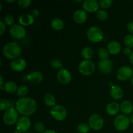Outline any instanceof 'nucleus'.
I'll list each match as a JSON object with an SVG mask.
<instances>
[{
	"label": "nucleus",
	"instance_id": "obj_17",
	"mask_svg": "<svg viewBox=\"0 0 133 133\" xmlns=\"http://www.w3.org/2000/svg\"><path fill=\"white\" fill-rule=\"evenodd\" d=\"M122 46L117 41H111L107 45V50L110 54L116 55L120 52Z\"/></svg>",
	"mask_w": 133,
	"mask_h": 133
},
{
	"label": "nucleus",
	"instance_id": "obj_30",
	"mask_svg": "<svg viewBox=\"0 0 133 133\" xmlns=\"http://www.w3.org/2000/svg\"><path fill=\"white\" fill-rule=\"evenodd\" d=\"M97 18L101 21H105L108 18V13L107 12L103 10H99L96 13Z\"/></svg>",
	"mask_w": 133,
	"mask_h": 133
},
{
	"label": "nucleus",
	"instance_id": "obj_12",
	"mask_svg": "<svg viewBox=\"0 0 133 133\" xmlns=\"http://www.w3.org/2000/svg\"><path fill=\"white\" fill-rule=\"evenodd\" d=\"M99 2L96 0H85L83 2V9L89 12H94L99 10Z\"/></svg>",
	"mask_w": 133,
	"mask_h": 133
},
{
	"label": "nucleus",
	"instance_id": "obj_47",
	"mask_svg": "<svg viewBox=\"0 0 133 133\" xmlns=\"http://www.w3.org/2000/svg\"><path fill=\"white\" fill-rule=\"evenodd\" d=\"M6 1H7V2H10V3H12V2H14V0H12V1H9V0H6Z\"/></svg>",
	"mask_w": 133,
	"mask_h": 133
},
{
	"label": "nucleus",
	"instance_id": "obj_38",
	"mask_svg": "<svg viewBox=\"0 0 133 133\" xmlns=\"http://www.w3.org/2000/svg\"><path fill=\"white\" fill-rule=\"evenodd\" d=\"M5 31V24L3 21H0V35H2Z\"/></svg>",
	"mask_w": 133,
	"mask_h": 133
},
{
	"label": "nucleus",
	"instance_id": "obj_4",
	"mask_svg": "<svg viewBox=\"0 0 133 133\" xmlns=\"http://www.w3.org/2000/svg\"><path fill=\"white\" fill-rule=\"evenodd\" d=\"M18 113L14 107L5 110L3 115V122L7 125H12L18 120Z\"/></svg>",
	"mask_w": 133,
	"mask_h": 133
},
{
	"label": "nucleus",
	"instance_id": "obj_36",
	"mask_svg": "<svg viewBox=\"0 0 133 133\" xmlns=\"http://www.w3.org/2000/svg\"><path fill=\"white\" fill-rule=\"evenodd\" d=\"M112 0H100L99 1L100 6L102 8H104V9L110 7L112 4Z\"/></svg>",
	"mask_w": 133,
	"mask_h": 133
},
{
	"label": "nucleus",
	"instance_id": "obj_32",
	"mask_svg": "<svg viewBox=\"0 0 133 133\" xmlns=\"http://www.w3.org/2000/svg\"><path fill=\"white\" fill-rule=\"evenodd\" d=\"M77 129L80 133H87L89 132L90 127L87 123H81L78 125Z\"/></svg>",
	"mask_w": 133,
	"mask_h": 133
},
{
	"label": "nucleus",
	"instance_id": "obj_31",
	"mask_svg": "<svg viewBox=\"0 0 133 133\" xmlns=\"http://www.w3.org/2000/svg\"><path fill=\"white\" fill-rule=\"evenodd\" d=\"M124 44L128 48H133V35H127L124 38Z\"/></svg>",
	"mask_w": 133,
	"mask_h": 133
},
{
	"label": "nucleus",
	"instance_id": "obj_26",
	"mask_svg": "<svg viewBox=\"0 0 133 133\" xmlns=\"http://www.w3.org/2000/svg\"><path fill=\"white\" fill-rule=\"evenodd\" d=\"M44 102L48 107H55L56 103V100L53 95L51 94H47L44 97Z\"/></svg>",
	"mask_w": 133,
	"mask_h": 133
},
{
	"label": "nucleus",
	"instance_id": "obj_1",
	"mask_svg": "<svg viewBox=\"0 0 133 133\" xmlns=\"http://www.w3.org/2000/svg\"><path fill=\"white\" fill-rule=\"evenodd\" d=\"M37 104L35 99L30 97H21L16 102V109L23 116H31L36 111Z\"/></svg>",
	"mask_w": 133,
	"mask_h": 133
},
{
	"label": "nucleus",
	"instance_id": "obj_3",
	"mask_svg": "<svg viewBox=\"0 0 133 133\" xmlns=\"http://www.w3.org/2000/svg\"><path fill=\"white\" fill-rule=\"evenodd\" d=\"M87 37L92 42H99L103 38V33L100 28L96 26H92L87 31Z\"/></svg>",
	"mask_w": 133,
	"mask_h": 133
},
{
	"label": "nucleus",
	"instance_id": "obj_23",
	"mask_svg": "<svg viewBox=\"0 0 133 133\" xmlns=\"http://www.w3.org/2000/svg\"><path fill=\"white\" fill-rule=\"evenodd\" d=\"M4 90L9 94H13L17 91L18 87L16 84L13 81H8L4 84Z\"/></svg>",
	"mask_w": 133,
	"mask_h": 133
},
{
	"label": "nucleus",
	"instance_id": "obj_41",
	"mask_svg": "<svg viewBox=\"0 0 133 133\" xmlns=\"http://www.w3.org/2000/svg\"><path fill=\"white\" fill-rule=\"evenodd\" d=\"M31 15L32 16V17H37L39 15V11L37 9H34L32 10V12H31Z\"/></svg>",
	"mask_w": 133,
	"mask_h": 133
},
{
	"label": "nucleus",
	"instance_id": "obj_28",
	"mask_svg": "<svg viewBox=\"0 0 133 133\" xmlns=\"http://www.w3.org/2000/svg\"><path fill=\"white\" fill-rule=\"evenodd\" d=\"M29 90L27 86L22 85L19 87L17 90V95L21 97H25V96L28 94Z\"/></svg>",
	"mask_w": 133,
	"mask_h": 133
},
{
	"label": "nucleus",
	"instance_id": "obj_48",
	"mask_svg": "<svg viewBox=\"0 0 133 133\" xmlns=\"http://www.w3.org/2000/svg\"><path fill=\"white\" fill-rule=\"evenodd\" d=\"M131 83H132V84L133 86V76H132V77L131 78Z\"/></svg>",
	"mask_w": 133,
	"mask_h": 133
},
{
	"label": "nucleus",
	"instance_id": "obj_45",
	"mask_svg": "<svg viewBox=\"0 0 133 133\" xmlns=\"http://www.w3.org/2000/svg\"><path fill=\"white\" fill-rule=\"evenodd\" d=\"M130 120H131V122L133 123V114L131 116V118H130Z\"/></svg>",
	"mask_w": 133,
	"mask_h": 133
},
{
	"label": "nucleus",
	"instance_id": "obj_9",
	"mask_svg": "<svg viewBox=\"0 0 133 133\" xmlns=\"http://www.w3.org/2000/svg\"><path fill=\"white\" fill-rule=\"evenodd\" d=\"M10 33L13 38L16 39H22L25 37L26 31L22 25L14 24L10 29Z\"/></svg>",
	"mask_w": 133,
	"mask_h": 133
},
{
	"label": "nucleus",
	"instance_id": "obj_39",
	"mask_svg": "<svg viewBox=\"0 0 133 133\" xmlns=\"http://www.w3.org/2000/svg\"><path fill=\"white\" fill-rule=\"evenodd\" d=\"M123 52L125 55H129V56H130V55L131 54V53H132L131 48H128V47H126V48H125L124 49H123Z\"/></svg>",
	"mask_w": 133,
	"mask_h": 133
},
{
	"label": "nucleus",
	"instance_id": "obj_6",
	"mask_svg": "<svg viewBox=\"0 0 133 133\" xmlns=\"http://www.w3.org/2000/svg\"><path fill=\"white\" fill-rule=\"evenodd\" d=\"M95 70L94 63L91 60H85L79 64V71L82 75L88 76L92 75Z\"/></svg>",
	"mask_w": 133,
	"mask_h": 133
},
{
	"label": "nucleus",
	"instance_id": "obj_8",
	"mask_svg": "<svg viewBox=\"0 0 133 133\" xmlns=\"http://www.w3.org/2000/svg\"><path fill=\"white\" fill-rule=\"evenodd\" d=\"M89 126L95 131L100 130L104 125V120L102 117L97 114H92L89 118Z\"/></svg>",
	"mask_w": 133,
	"mask_h": 133
},
{
	"label": "nucleus",
	"instance_id": "obj_18",
	"mask_svg": "<svg viewBox=\"0 0 133 133\" xmlns=\"http://www.w3.org/2000/svg\"><path fill=\"white\" fill-rule=\"evenodd\" d=\"M74 19L78 23H83L87 19V14L83 10H78L74 12Z\"/></svg>",
	"mask_w": 133,
	"mask_h": 133
},
{
	"label": "nucleus",
	"instance_id": "obj_46",
	"mask_svg": "<svg viewBox=\"0 0 133 133\" xmlns=\"http://www.w3.org/2000/svg\"><path fill=\"white\" fill-rule=\"evenodd\" d=\"M14 133H21V132H20V131H18V130L16 129V131L15 132H14Z\"/></svg>",
	"mask_w": 133,
	"mask_h": 133
},
{
	"label": "nucleus",
	"instance_id": "obj_20",
	"mask_svg": "<svg viewBox=\"0 0 133 133\" xmlns=\"http://www.w3.org/2000/svg\"><path fill=\"white\" fill-rule=\"evenodd\" d=\"M119 108H120V106L118 103L111 102L108 104L107 106V112L109 115L114 116L118 114L119 110Z\"/></svg>",
	"mask_w": 133,
	"mask_h": 133
},
{
	"label": "nucleus",
	"instance_id": "obj_11",
	"mask_svg": "<svg viewBox=\"0 0 133 133\" xmlns=\"http://www.w3.org/2000/svg\"><path fill=\"white\" fill-rule=\"evenodd\" d=\"M31 127V121L29 118L27 116L20 117L18 119L16 123V129L21 132H25L28 131Z\"/></svg>",
	"mask_w": 133,
	"mask_h": 133
},
{
	"label": "nucleus",
	"instance_id": "obj_33",
	"mask_svg": "<svg viewBox=\"0 0 133 133\" xmlns=\"http://www.w3.org/2000/svg\"><path fill=\"white\" fill-rule=\"evenodd\" d=\"M51 66L53 68L57 69V70H58V69H61H61H62V67H63V64H62V62L58 59L53 60L51 61Z\"/></svg>",
	"mask_w": 133,
	"mask_h": 133
},
{
	"label": "nucleus",
	"instance_id": "obj_35",
	"mask_svg": "<svg viewBox=\"0 0 133 133\" xmlns=\"http://www.w3.org/2000/svg\"><path fill=\"white\" fill-rule=\"evenodd\" d=\"M35 130L38 132H44V130H45V127H44V125L43 124V123L40 122H37L35 123Z\"/></svg>",
	"mask_w": 133,
	"mask_h": 133
},
{
	"label": "nucleus",
	"instance_id": "obj_2",
	"mask_svg": "<svg viewBox=\"0 0 133 133\" xmlns=\"http://www.w3.org/2000/svg\"><path fill=\"white\" fill-rule=\"evenodd\" d=\"M3 53L9 59L15 60L19 58L22 54V48L17 42H9L4 45Z\"/></svg>",
	"mask_w": 133,
	"mask_h": 133
},
{
	"label": "nucleus",
	"instance_id": "obj_49",
	"mask_svg": "<svg viewBox=\"0 0 133 133\" xmlns=\"http://www.w3.org/2000/svg\"><path fill=\"white\" fill-rule=\"evenodd\" d=\"M24 133H32V132H24Z\"/></svg>",
	"mask_w": 133,
	"mask_h": 133
},
{
	"label": "nucleus",
	"instance_id": "obj_29",
	"mask_svg": "<svg viewBox=\"0 0 133 133\" xmlns=\"http://www.w3.org/2000/svg\"><path fill=\"white\" fill-rule=\"evenodd\" d=\"M98 56L101 60L108 59L109 51L105 48H100L98 50Z\"/></svg>",
	"mask_w": 133,
	"mask_h": 133
},
{
	"label": "nucleus",
	"instance_id": "obj_42",
	"mask_svg": "<svg viewBox=\"0 0 133 133\" xmlns=\"http://www.w3.org/2000/svg\"><path fill=\"white\" fill-rule=\"evenodd\" d=\"M129 61H130V62H131V63L133 65V52H132V53H131V54L130 55Z\"/></svg>",
	"mask_w": 133,
	"mask_h": 133
},
{
	"label": "nucleus",
	"instance_id": "obj_44",
	"mask_svg": "<svg viewBox=\"0 0 133 133\" xmlns=\"http://www.w3.org/2000/svg\"><path fill=\"white\" fill-rule=\"evenodd\" d=\"M0 79H1V83H0V85H1V89H4L3 88L2 85H3V78H2V76H0Z\"/></svg>",
	"mask_w": 133,
	"mask_h": 133
},
{
	"label": "nucleus",
	"instance_id": "obj_40",
	"mask_svg": "<svg viewBox=\"0 0 133 133\" xmlns=\"http://www.w3.org/2000/svg\"><path fill=\"white\" fill-rule=\"evenodd\" d=\"M127 29H128V31H129L131 33L133 34V22H130V23L127 25Z\"/></svg>",
	"mask_w": 133,
	"mask_h": 133
},
{
	"label": "nucleus",
	"instance_id": "obj_25",
	"mask_svg": "<svg viewBox=\"0 0 133 133\" xmlns=\"http://www.w3.org/2000/svg\"><path fill=\"white\" fill-rule=\"evenodd\" d=\"M81 55L86 60H90L94 57V51L92 48L86 47L81 51Z\"/></svg>",
	"mask_w": 133,
	"mask_h": 133
},
{
	"label": "nucleus",
	"instance_id": "obj_27",
	"mask_svg": "<svg viewBox=\"0 0 133 133\" xmlns=\"http://www.w3.org/2000/svg\"><path fill=\"white\" fill-rule=\"evenodd\" d=\"M11 107H13L12 101H8L5 99H1V100H0V109H1V111L5 110H6Z\"/></svg>",
	"mask_w": 133,
	"mask_h": 133
},
{
	"label": "nucleus",
	"instance_id": "obj_5",
	"mask_svg": "<svg viewBox=\"0 0 133 133\" xmlns=\"http://www.w3.org/2000/svg\"><path fill=\"white\" fill-rule=\"evenodd\" d=\"M130 118L125 115H118L115 118L114 125L116 130L119 131H123L127 129L130 125Z\"/></svg>",
	"mask_w": 133,
	"mask_h": 133
},
{
	"label": "nucleus",
	"instance_id": "obj_22",
	"mask_svg": "<svg viewBox=\"0 0 133 133\" xmlns=\"http://www.w3.org/2000/svg\"><path fill=\"white\" fill-rule=\"evenodd\" d=\"M120 110L123 114H129L132 112V104L129 101H123L120 105Z\"/></svg>",
	"mask_w": 133,
	"mask_h": 133
},
{
	"label": "nucleus",
	"instance_id": "obj_43",
	"mask_svg": "<svg viewBox=\"0 0 133 133\" xmlns=\"http://www.w3.org/2000/svg\"><path fill=\"white\" fill-rule=\"evenodd\" d=\"M42 133H57V132H56L55 131H53V130L49 129V130H46V131H45Z\"/></svg>",
	"mask_w": 133,
	"mask_h": 133
},
{
	"label": "nucleus",
	"instance_id": "obj_24",
	"mask_svg": "<svg viewBox=\"0 0 133 133\" xmlns=\"http://www.w3.org/2000/svg\"><path fill=\"white\" fill-rule=\"evenodd\" d=\"M51 26L53 29L56 30V31H60L63 29L64 23L63 21L60 18H55V19H52L51 22Z\"/></svg>",
	"mask_w": 133,
	"mask_h": 133
},
{
	"label": "nucleus",
	"instance_id": "obj_15",
	"mask_svg": "<svg viewBox=\"0 0 133 133\" xmlns=\"http://www.w3.org/2000/svg\"><path fill=\"white\" fill-rule=\"evenodd\" d=\"M10 68L15 71H21L26 68V62L22 58H18L13 60L10 64Z\"/></svg>",
	"mask_w": 133,
	"mask_h": 133
},
{
	"label": "nucleus",
	"instance_id": "obj_16",
	"mask_svg": "<svg viewBox=\"0 0 133 133\" xmlns=\"http://www.w3.org/2000/svg\"><path fill=\"white\" fill-rule=\"evenodd\" d=\"M27 80L32 84H39L43 80V75L38 71H34L27 76Z\"/></svg>",
	"mask_w": 133,
	"mask_h": 133
},
{
	"label": "nucleus",
	"instance_id": "obj_13",
	"mask_svg": "<svg viewBox=\"0 0 133 133\" xmlns=\"http://www.w3.org/2000/svg\"><path fill=\"white\" fill-rule=\"evenodd\" d=\"M98 69L103 74L110 73L112 69V62L110 59L101 60L98 62Z\"/></svg>",
	"mask_w": 133,
	"mask_h": 133
},
{
	"label": "nucleus",
	"instance_id": "obj_7",
	"mask_svg": "<svg viewBox=\"0 0 133 133\" xmlns=\"http://www.w3.org/2000/svg\"><path fill=\"white\" fill-rule=\"evenodd\" d=\"M51 115L57 121H63L67 116V112L66 109L62 105H57L52 107L50 110Z\"/></svg>",
	"mask_w": 133,
	"mask_h": 133
},
{
	"label": "nucleus",
	"instance_id": "obj_19",
	"mask_svg": "<svg viewBox=\"0 0 133 133\" xmlns=\"http://www.w3.org/2000/svg\"><path fill=\"white\" fill-rule=\"evenodd\" d=\"M110 96L114 99L119 100L123 96V91L119 86H113L110 89Z\"/></svg>",
	"mask_w": 133,
	"mask_h": 133
},
{
	"label": "nucleus",
	"instance_id": "obj_34",
	"mask_svg": "<svg viewBox=\"0 0 133 133\" xmlns=\"http://www.w3.org/2000/svg\"><path fill=\"white\" fill-rule=\"evenodd\" d=\"M4 22L5 23H6L8 25H10L12 27V25H14V18L10 14H7L5 16L4 18Z\"/></svg>",
	"mask_w": 133,
	"mask_h": 133
},
{
	"label": "nucleus",
	"instance_id": "obj_21",
	"mask_svg": "<svg viewBox=\"0 0 133 133\" xmlns=\"http://www.w3.org/2000/svg\"><path fill=\"white\" fill-rule=\"evenodd\" d=\"M34 22V18L31 14H22L19 18V22L22 25L27 26L32 24Z\"/></svg>",
	"mask_w": 133,
	"mask_h": 133
},
{
	"label": "nucleus",
	"instance_id": "obj_10",
	"mask_svg": "<svg viewBox=\"0 0 133 133\" xmlns=\"http://www.w3.org/2000/svg\"><path fill=\"white\" fill-rule=\"evenodd\" d=\"M133 71L131 68L129 66H122L118 69L116 73V76L119 80L127 81L132 76Z\"/></svg>",
	"mask_w": 133,
	"mask_h": 133
},
{
	"label": "nucleus",
	"instance_id": "obj_37",
	"mask_svg": "<svg viewBox=\"0 0 133 133\" xmlns=\"http://www.w3.org/2000/svg\"><path fill=\"white\" fill-rule=\"evenodd\" d=\"M19 6L22 8H26L31 3V0H19L18 1Z\"/></svg>",
	"mask_w": 133,
	"mask_h": 133
},
{
	"label": "nucleus",
	"instance_id": "obj_14",
	"mask_svg": "<svg viewBox=\"0 0 133 133\" xmlns=\"http://www.w3.org/2000/svg\"><path fill=\"white\" fill-rule=\"evenodd\" d=\"M57 79L62 84H68L71 81V75L68 70L62 68L57 74Z\"/></svg>",
	"mask_w": 133,
	"mask_h": 133
}]
</instances>
